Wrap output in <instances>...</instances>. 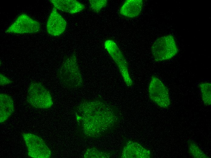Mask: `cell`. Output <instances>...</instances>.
I'll return each mask as SVG.
<instances>
[{"instance_id": "obj_13", "label": "cell", "mask_w": 211, "mask_h": 158, "mask_svg": "<svg viewBox=\"0 0 211 158\" xmlns=\"http://www.w3.org/2000/svg\"><path fill=\"white\" fill-rule=\"evenodd\" d=\"M0 122H5L14 111L13 100L8 95L1 93L0 94Z\"/></svg>"}, {"instance_id": "obj_14", "label": "cell", "mask_w": 211, "mask_h": 158, "mask_svg": "<svg viewBox=\"0 0 211 158\" xmlns=\"http://www.w3.org/2000/svg\"><path fill=\"white\" fill-rule=\"evenodd\" d=\"M202 100L206 106H210L211 104V84L209 82H202L199 84Z\"/></svg>"}, {"instance_id": "obj_1", "label": "cell", "mask_w": 211, "mask_h": 158, "mask_svg": "<svg viewBox=\"0 0 211 158\" xmlns=\"http://www.w3.org/2000/svg\"><path fill=\"white\" fill-rule=\"evenodd\" d=\"M75 112L80 132L88 138H99L111 132L121 119L117 108L100 99L82 102Z\"/></svg>"}, {"instance_id": "obj_8", "label": "cell", "mask_w": 211, "mask_h": 158, "mask_svg": "<svg viewBox=\"0 0 211 158\" xmlns=\"http://www.w3.org/2000/svg\"><path fill=\"white\" fill-rule=\"evenodd\" d=\"M40 28L39 22L27 14L22 13L16 18L5 32L18 34L33 33L39 32Z\"/></svg>"}, {"instance_id": "obj_5", "label": "cell", "mask_w": 211, "mask_h": 158, "mask_svg": "<svg viewBox=\"0 0 211 158\" xmlns=\"http://www.w3.org/2000/svg\"><path fill=\"white\" fill-rule=\"evenodd\" d=\"M104 46L117 67L126 85L132 86L133 81L129 74L127 61L116 43L113 40H107Z\"/></svg>"}, {"instance_id": "obj_4", "label": "cell", "mask_w": 211, "mask_h": 158, "mask_svg": "<svg viewBox=\"0 0 211 158\" xmlns=\"http://www.w3.org/2000/svg\"><path fill=\"white\" fill-rule=\"evenodd\" d=\"M154 60L160 62L170 60L178 53V49L174 37L168 34L155 40L151 47Z\"/></svg>"}, {"instance_id": "obj_16", "label": "cell", "mask_w": 211, "mask_h": 158, "mask_svg": "<svg viewBox=\"0 0 211 158\" xmlns=\"http://www.w3.org/2000/svg\"><path fill=\"white\" fill-rule=\"evenodd\" d=\"M111 156V154L108 152L100 150L94 147L86 149L84 155V157L86 158H104Z\"/></svg>"}, {"instance_id": "obj_6", "label": "cell", "mask_w": 211, "mask_h": 158, "mask_svg": "<svg viewBox=\"0 0 211 158\" xmlns=\"http://www.w3.org/2000/svg\"><path fill=\"white\" fill-rule=\"evenodd\" d=\"M22 136L27 148L28 156L33 158L51 157V151L41 137L30 133H23Z\"/></svg>"}, {"instance_id": "obj_12", "label": "cell", "mask_w": 211, "mask_h": 158, "mask_svg": "<svg viewBox=\"0 0 211 158\" xmlns=\"http://www.w3.org/2000/svg\"><path fill=\"white\" fill-rule=\"evenodd\" d=\"M143 3L142 0H126L121 7L119 13L128 18L138 16L142 11Z\"/></svg>"}, {"instance_id": "obj_9", "label": "cell", "mask_w": 211, "mask_h": 158, "mask_svg": "<svg viewBox=\"0 0 211 158\" xmlns=\"http://www.w3.org/2000/svg\"><path fill=\"white\" fill-rule=\"evenodd\" d=\"M66 26V20L57 11V9L53 7L47 22L46 27L48 33L52 36H59L64 33Z\"/></svg>"}, {"instance_id": "obj_17", "label": "cell", "mask_w": 211, "mask_h": 158, "mask_svg": "<svg viewBox=\"0 0 211 158\" xmlns=\"http://www.w3.org/2000/svg\"><path fill=\"white\" fill-rule=\"evenodd\" d=\"M89 2L92 11L98 12L106 6L108 2L106 0H90Z\"/></svg>"}, {"instance_id": "obj_10", "label": "cell", "mask_w": 211, "mask_h": 158, "mask_svg": "<svg viewBox=\"0 0 211 158\" xmlns=\"http://www.w3.org/2000/svg\"><path fill=\"white\" fill-rule=\"evenodd\" d=\"M150 150L136 142L129 141L124 145L121 157L122 158H150Z\"/></svg>"}, {"instance_id": "obj_7", "label": "cell", "mask_w": 211, "mask_h": 158, "mask_svg": "<svg viewBox=\"0 0 211 158\" xmlns=\"http://www.w3.org/2000/svg\"><path fill=\"white\" fill-rule=\"evenodd\" d=\"M148 93L150 99L159 107L168 108L171 101L168 89L157 77H152L148 87Z\"/></svg>"}, {"instance_id": "obj_3", "label": "cell", "mask_w": 211, "mask_h": 158, "mask_svg": "<svg viewBox=\"0 0 211 158\" xmlns=\"http://www.w3.org/2000/svg\"><path fill=\"white\" fill-rule=\"evenodd\" d=\"M27 101L29 105L36 108L47 109L53 104L49 91L41 83L35 81L31 82L29 85Z\"/></svg>"}, {"instance_id": "obj_11", "label": "cell", "mask_w": 211, "mask_h": 158, "mask_svg": "<svg viewBox=\"0 0 211 158\" xmlns=\"http://www.w3.org/2000/svg\"><path fill=\"white\" fill-rule=\"evenodd\" d=\"M50 2L57 9L71 14L79 13L85 8L84 5L75 0H51Z\"/></svg>"}, {"instance_id": "obj_2", "label": "cell", "mask_w": 211, "mask_h": 158, "mask_svg": "<svg viewBox=\"0 0 211 158\" xmlns=\"http://www.w3.org/2000/svg\"><path fill=\"white\" fill-rule=\"evenodd\" d=\"M57 75L61 82L67 87L78 88L82 86V77L75 53L64 60Z\"/></svg>"}, {"instance_id": "obj_15", "label": "cell", "mask_w": 211, "mask_h": 158, "mask_svg": "<svg viewBox=\"0 0 211 158\" xmlns=\"http://www.w3.org/2000/svg\"><path fill=\"white\" fill-rule=\"evenodd\" d=\"M188 148L189 154L195 158H208L206 155L193 141L189 140L188 142Z\"/></svg>"}, {"instance_id": "obj_18", "label": "cell", "mask_w": 211, "mask_h": 158, "mask_svg": "<svg viewBox=\"0 0 211 158\" xmlns=\"http://www.w3.org/2000/svg\"><path fill=\"white\" fill-rule=\"evenodd\" d=\"M0 85L2 86L11 84L12 83L11 80L9 79L3 74L0 73Z\"/></svg>"}]
</instances>
